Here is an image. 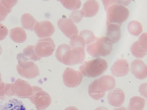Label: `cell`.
Returning a JSON list of instances; mask_svg holds the SVG:
<instances>
[{"label": "cell", "instance_id": "7c38bea8", "mask_svg": "<svg viewBox=\"0 0 147 110\" xmlns=\"http://www.w3.org/2000/svg\"><path fill=\"white\" fill-rule=\"evenodd\" d=\"M108 98L109 103L111 106L119 107L123 104L125 100V94L122 90L116 88L109 93Z\"/></svg>", "mask_w": 147, "mask_h": 110}, {"label": "cell", "instance_id": "1f68e13d", "mask_svg": "<svg viewBox=\"0 0 147 110\" xmlns=\"http://www.w3.org/2000/svg\"><path fill=\"white\" fill-rule=\"evenodd\" d=\"M103 5L104 6L105 10L110 5L115 3H117V1H102Z\"/></svg>", "mask_w": 147, "mask_h": 110}, {"label": "cell", "instance_id": "ba28073f", "mask_svg": "<svg viewBox=\"0 0 147 110\" xmlns=\"http://www.w3.org/2000/svg\"><path fill=\"white\" fill-rule=\"evenodd\" d=\"M57 26L59 29L69 38L79 34L76 25L70 18H62L57 22Z\"/></svg>", "mask_w": 147, "mask_h": 110}, {"label": "cell", "instance_id": "ffe728a7", "mask_svg": "<svg viewBox=\"0 0 147 110\" xmlns=\"http://www.w3.org/2000/svg\"><path fill=\"white\" fill-rule=\"evenodd\" d=\"M22 26L25 29L33 31L38 21L31 14L26 13L22 15L21 19Z\"/></svg>", "mask_w": 147, "mask_h": 110}, {"label": "cell", "instance_id": "3957f363", "mask_svg": "<svg viewBox=\"0 0 147 110\" xmlns=\"http://www.w3.org/2000/svg\"><path fill=\"white\" fill-rule=\"evenodd\" d=\"M94 42L86 47L87 53L95 58L105 57L109 55L113 50V43L109 38L102 36L97 38Z\"/></svg>", "mask_w": 147, "mask_h": 110}, {"label": "cell", "instance_id": "5b68a950", "mask_svg": "<svg viewBox=\"0 0 147 110\" xmlns=\"http://www.w3.org/2000/svg\"><path fill=\"white\" fill-rule=\"evenodd\" d=\"M17 59L20 63L17 66L18 72L21 76L28 79H32L39 75V68L32 62L27 61L28 59L21 54L18 55Z\"/></svg>", "mask_w": 147, "mask_h": 110}, {"label": "cell", "instance_id": "d590c367", "mask_svg": "<svg viewBox=\"0 0 147 110\" xmlns=\"http://www.w3.org/2000/svg\"><path fill=\"white\" fill-rule=\"evenodd\" d=\"M3 106V103L2 101L0 100V110H2Z\"/></svg>", "mask_w": 147, "mask_h": 110}, {"label": "cell", "instance_id": "7a4b0ae2", "mask_svg": "<svg viewBox=\"0 0 147 110\" xmlns=\"http://www.w3.org/2000/svg\"><path fill=\"white\" fill-rule=\"evenodd\" d=\"M108 68L107 62L105 59L98 58L85 61L80 67L81 74L89 78H96L102 75Z\"/></svg>", "mask_w": 147, "mask_h": 110}, {"label": "cell", "instance_id": "f546056e", "mask_svg": "<svg viewBox=\"0 0 147 110\" xmlns=\"http://www.w3.org/2000/svg\"><path fill=\"white\" fill-rule=\"evenodd\" d=\"M8 30L6 27L0 23V40H2L8 34Z\"/></svg>", "mask_w": 147, "mask_h": 110}, {"label": "cell", "instance_id": "277c9868", "mask_svg": "<svg viewBox=\"0 0 147 110\" xmlns=\"http://www.w3.org/2000/svg\"><path fill=\"white\" fill-rule=\"evenodd\" d=\"M106 10L107 21L120 26L128 18L130 14L127 7L122 5L118 4V2L111 5Z\"/></svg>", "mask_w": 147, "mask_h": 110}, {"label": "cell", "instance_id": "83f0119b", "mask_svg": "<svg viewBox=\"0 0 147 110\" xmlns=\"http://www.w3.org/2000/svg\"><path fill=\"white\" fill-rule=\"evenodd\" d=\"M80 36L84 38L86 42V45H88L95 41L96 38L92 32L89 30H85L81 31Z\"/></svg>", "mask_w": 147, "mask_h": 110}, {"label": "cell", "instance_id": "52a82bcc", "mask_svg": "<svg viewBox=\"0 0 147 110\" xmlns=\"http://www.w3.org/2000/svg\"><path fill=\"white\" fill-rule=\"evenodd\" d=\"M64 82L68 87H77L82 82L83 76L81 72L71 68H67L63 74Z\"/></svg>", "mask_w": 147, "mask_h": 110}, {"label": "cell", "instance_id": "8d00e7d4", "mask_svg": "<svg viewBox=\"0 0 147 110\" xmlns=\"http://www.w3.org/2000/svg\"><path fill=\"white\" fill-rule=\"evenodd\" d=\"M2 48H1V46L0 45V55H1V53H2Z\"/></svg>", "mask_w": 147, "mask_h": 110}, {"label": "cell", "instance_id": "7402d4cb", "mask_svg": "<svg viewBox=\"0 0 147 110\" xmlns=\"http://www.w3.org/2000/svg\"><path fill=\"white\" fill-rule=\"evenodd\" d=\"M145 100L141 97L135 96L131 98L128 110H143L145 105Z\"/></svg>", "mask_w": 147, "mask_h": 110}, {"label": "cell", "instance_id": "6da1fadb", "mask_svg": "<svg viewBox=\"0 0 147 110\" xmlns=\"http://www.w3.org/2000/svg\"><path fill=\"white\" fill-rule=\"evenodd\" d=\"M84 48L77 47L71 48L67 44L59 46L56 52V57L61 63L68 66L82 63L86 57Z\"/></svg>", "mask_w": 147, "mask_h": 110}, {"label": "cell", "instance_id": "8992f818", "mask_svg": "<svg viewBox=\"0 0 147 110\" xmlns=\"http://www.w3.org/2000/svg\"><path fill=\"white\" fill-rule=\"evenodd\" d=\"M55 49V44L52 38H44L38 41L35 47V52L40 58L48 57L53 53Z\"/></svg>", "mask_w": 147, "mask_h": 110}, {"label": "cell", "instance_id": "44dd1931", "mask_svg": "<svg viewBox=\"0 0 147 110\" xmlns=\"http://www.w3.org/2000/svg\"><path fill=\"white\" fill-rule=\"evenodd\" d=\"M2 110H26V108L21 101L12 99L3 105Z\"/></svg>", "mask_w": 147, "mask_h": 110}, {"label": "cell", "instance_id": "e575fe53", "mask_svg": "<svg viewBox=\"0 0 147 110\" xmlns=\"http://www.w3.org/2000/svg\"><path fill=\"white\" fill-rule=\"evenodd\" d=\"M113 110H127V108L124 107H120L119 108H115Z\"/></svg>", "mask_w": 147, "mask_h": 110}, {"label": "cell", "instance_id": "9a60e30c", "mask_svg": "<svg viewBox=\"0 0 147 110\" xmlns=\"http://www.w3.org/2000/svg\"><path fill=\"white\" fill-rule=\"evenodd\" d=\"M100 5L96 1H88L84 3L82 11L85 17H92L96 15L98 13Z\"/></svg>", "mask_w": 147, "mask_h": 110}, {"label": "cell", "instance_id": "cb8c5ba5", "mask_svg": "<svg viewBox=\"0 0 147 110\" xmlns=\"http://www.w3.org/2000/svg\"><path fill=\"white\" fill-rule=\"evenodd\" d=\"M128 29L131 34L135 36H139L143 31L142 24L136 20L131 21L129 23Z\"/></svg>", "mask_w": 147, "mask_h": 110}, {"label": "cell", "instance_id": "d4e9b609", "mask_svg": "<svg viewBox=\"0 0 147 110\" xmlns=\"http://www.w3.org/2000/svg\"><path fill=\"white\" fill-rule=\"evenodd\" d=\"M86 45V41L82 36L76 35L71 38L70 45L71 48L77 47H81L85 48Z\"/></svg>", "mask_w": 147, "mask_h": 110}, {"label": "cell", "instance_id": "484cf974", "mask_svg": "<svg viewBox=\"0 0 147 110\" xmlns=\"http://www.w3.org/2000/svg\"><path fill=\"white\" fill-rule=\"evenodd\" d=\"M35 46L34 45H28L23 50V53L25 56L29 58L30 59L34 60V61L39 60L41 58L38 57L35 53Z\"/></svg>", "mask_w": 147, "mask_h": 110}, {"label": "cell", "instance_id": "d6986e66", "mask_svg": "<svg viewBox=\"0 0 147 110\" xmlns=\"http://www.w3.org/2000/svg\"><path fill=\"white\" fill-rule=\"evenodd\" d=\"M88 94L94 99L98 100L105 96V92L102 91L99 89L97 84V79L91 83L89 86Z\"/></svg>", "mask_w": 147, "mask_h": 110}, {"label": "cell", "instance_id": "836d02e7", "mask_svg": "<svg viewBox=\"0 0 147 110\" xmlns=\"http://www.w3.org/2000/svg\"><path fill=\"white\" fill-rule=\"evenodd\" d=\"M95 110H109L107 108L104 106H100L96 108Z\"/></svg>", "mask_w": 147, "mask_h": 110}, {"label": "cell", "instance_id": "5bb4252c", "mask_svg": "<svg viewBox=\"0 0 147 110\" xmlns=\"http://www.w3.org/2000/svg\"><path fill=\"white\" fill-rule=\"evenodd\" d=\"M107 37L111 40L113 43L117 42L120 39L121 32L120 25L109 23L107 21Z\"/></svg>", "mask_w": 147, "mask_h": 110}, {"label": "cell", "instance_id": "ac0fdd59", "mask_svg": "<svg viewBox=\"0 0 147 110\" xmlns=\"http://www.w3.org/2000/svg\"><path fill=\"white\" fill-rule=\"evenodd\" d=\"M9 36L13 41L18 43L25 42L27 39L26 33L21 27L13 28L9 32Z\"/></svg>", "mask_w": 147, "mask_h": 110}, {"label": "cell", "instance_id": "4fadbf2b", "mask_svg": "<svg viewBox=\"0 0 147 110\" xmlns=\"http://www.w3.org/2000/svg\"><path fill=\"white\" fill-rule=\"evenodd\" d=\"M97 84L99 89L102 91H109L115 87V79L111 76H102L97 79Z\"/></svg>", "mask_w": 147, "mask_h": 110}, {"label": "cell", "instance_id": "2e32d148", "mask_svg": "<svg viewBox=\"0 0 147 110\" xmlns=\"http://www.w3.org/2000/svg\"><path fill=\"white\" fill-rule=\"evenodd\" d=\"M34 101L38 109L44 110L51 104V99L48 94L45 92H43L36 96Z\"/></svg>", "mask_w": 147, "mask_h": 110}, {"label": "cell", "instance_id": "9c48e42d", "mask_svg": "<svg viewBox=\"0 0 147 110\" xmlns=\"http://www.w3.org/2000/svg\"><path fill=\"white\" fill-rule=\"evenodd\" d=\"M34 29L35 33L40 38L49 37L53 34L55 31L53 25L48 20L37 22Z\"/></svg>", "mask_w": 147, "mask_h": 110}, {"label": "cell", "instance_id": "f1b7e54d", "mask_svg": "<svg viewBox=\"0 0 147 110\" xmlns=\"http://www.w3.org/2000/svg\"><path fill=\"white\" fill-rule=\"evenodd\" d=\"M84 17V14L82 10L75 11L72 12L70 15L69 18L74 23H79L82 20L83 17Z\"/></svg>", "mask_w": 147, "mask_h": 110}, {"label": "cell", "instance_id": "8fae6325", "mask_svg": "<svg viewBox=\"0 0 147 110\" xmlns=\"http://www.w3.org/2000/svg\"><path fill=\"white\" fill-rule=\"evenodd\" d=\"M130 70L129 64L127 60L119 59L112 66L111 71L113 76L121 77L127 75Z\"/></svg>", "mask_w": 147, "mask_h": 110}, {"label": "cell", "instance_id": "d6a6232c", "mask_svg": "<svg viewBox=\"0 0 147 110\" xmlns=\"http://www.w3.org/2000/svg\"><path fill=\"white\" fill-rule=\"evenodd\" d=\"M65 110H79L77 108L75 107L74 106H71L69 107L65 108Z\"/></svg>", "mask_w": 147, "mask_h": 110}, {"label": "cell", "instance_id": "4dcf8cb0", "mask_svg": "<svg viewBox=\"0 0 147 110\" xmlns=\"http://www.w3.org/2000/svg\"><path fill=\"white\" fill-rule=\"evenodd\" d=\"M138 42L143 47L147 48V33H144L142 34L139 38Z\"/></svg>", "mask_w": 147, "mask_h": 110}, {"label": "cell", "instance_id": "603a6c76", "mask_svg": "<svg viewBox=\"0 0 147 110\" xmlns=\"http://www.w3.org/2000/svg\"><path fill=\"white\" fill-rule=\"evenodd\" d=\"M130 50L132 55L137 58H143L146 55L147 48L142 46L138 41L132 45Z\"/></svg>", "mask_w": 147, "mask_h": 110}, {"label": "cell", "instance_id": "4316f807", "mask_svg": "<svg viewBox=\"0 0 147 110\" xmlns=\"http://www.w3.org/2000/svg\"><path fill=\"white\" fill-rule=\"evenodd\" d=\"M64 7L70 10L79 9L81 5L80 1H60Z\"/></svg>", "mask_w": 147, "mask_h": 110}, {"label": "cell", "instance_id": "e0dca14e", "mask_svg": "<svg viewBox=\"0 0 147 110\" xmlns=\"http://www.w3.org/2000/svg\"><path fill=\"white\" fill-rule=\"evenodd\" d=\"M17 2L18 1H0V22L5 20Z\"/></svg>", "mask_w": 147, "mask_h": 110}, {"label": "cell", "instance_id": "30bf717a", "mask_svg": "<svg viewBox=\"0 0 147 110\" xmlns=\"http://www.w3.org/2000/svg\"><path fill=\"white\" fill-rule=\"evenodd\" d=\"M131 70L132 74L137 79L143 80L147 77V65L140 59L134 60L131 63Z\"/></svg>", "mask_w": 147, "mask_h": 110}]
</instances>
